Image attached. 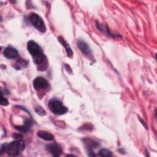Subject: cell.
Listing matches in <instances>:
<instances>
[{
  "mask_svg": "<svg viewBox=\"0 0 157 157\" xmlns=\"http://www.w3.org/2000/svg\"><path fill=\"white\" fill-rule=\"evenodd\" d=\"M27 49L38 70L45 71L48 67V61L39 45L33 40H29L27 43Z\"/></svg>",
  "mask_w": 157,
  "mask_h": 157,
  "instance_id": "6da1fadb",
  "label": "cell"
},
{
  "mask_svg": "<svg viewBox=\"0 0 157 157\" xmlns=\"http://www.w3.org/2000/svg\"><path fill=\"white\" fill-rule=\"evenodd\" d=\"M25 142L21 139H16L7 144L6 153L10 156H17L19 155L25 149Z\"/></svg>",
  "mask_w": 157,
  "mask_h": 157,
  "instance_id": "7a4b0ae2",
  "label": "cell"
},
{
  "mask_svg": "<svg viewBox=\"0 0 157 157\" xmlns=\"http://www.w3.org/2000/svg\"><path fill=\"white\" fill-rule=\"evenodd\" d=\"M48 107L53 113L58 115H64L68 111L67 107L64 106L61 101L55 98L48 101Z\"/></svg>",
  "mask_w": 157,
  "mask_h": 157,
  "instance_id": "3957f363",
  "label": "cell"
},
{
  "mask_svg": "<svg viewBox=\"0 0 157 157\" xmlns=\"http://www.w3.org/2000/svg\"><path fill=\"white\" fill-rule=\"evenodd\" d=\"M29 20L31 25L39 31L44 33L46 31V26L42 18L36 13H31L29 17Z\"/></svg>",
  "mask_w": 157,
  "mask_h": 157,
  "instance_id": "277c9868",
  "label": "cell"
},
{
  "mask_svg": "<svg viewBox=\"0 0 157 157\" xmlns=\"http://www.w3.org/2000/svg\"><path fill=\"white\" fill-rule=\"evenodd\" d=\"M83 143L84 144L85 148L88 152V155L90 156H95L96 155L94 153L93 149L98 148L99 146L98 142L94 140L93 139L89 137H85L82 139Z\"/></svg>",
  "mask_w": 157,
  "mask_h": 157,
  "instance_id": "5b68a950",
  "label": "cell"
},
{
  "mask_svg": "<svg viewBox=\"0 0 157 157\" xmlns=\"http://www.w3.org/2000/svg\"><path fill=\"white\" fill-rule=\"evenodd\" d=\"M33 87L37 91H43L49 88V83L42 77H37L33 80Z\"/></svg>",
  "mask_w": 157,
  "mask_h": 157,
  "instance_id": "8992f818",
  "label": "cell"
},
{
  "mask_svg": "<svg viewBox=\"0 0 157 157\" xmlns=\"http://www.w3.org/2000/svg\"><path fill=\"white\" fill-rule=\"evenodd\" d=\"M46 150L53 156H58L62 154L61 147L56 143L50 144L46 145Z\"/></svg>",
  "mask_w": 157,
  "mask_h": 157,
  "instance_id": "52a82bcc",
  "label": "cell"
},
{
  "mask_svg": "<svg viewBox=\"0 0 157 157\" xmlns=\"http://www.w3.org/2000/svg\"><path fill=\"white\" fill-rule=\"evenodd\" d=\"M77 47L85 56L90 58L92 56V52L86 42L82 40H78L77 42Z\"/></svg>",
  "mask_w": 157,
  "mask_h": 157,
  "instance_id": "ba28073f",
  "label": "cell"
},
{
  "mask_svg": "<svg viewBox=\"0 0 157 157\" xmlns=\"http://www.w3.org/2000/svg\"><path fill=\"white\" fill-rule=\"evenodd\" d=\"M3 54L8 59H15L18 57L19 54L17 50L12 47H7L3 52Z\"/></svg>",
  "mask_w": 157,
  "mask_h": 157,
  "instance_id": "9c48e42d",
  "label": "cell"
},
{
  "mask_svg": "<svg viewBox=\"0 0 157 157\" xmlns=\"http://www.w3.org/2000/svg\"><path fill=\"white\" fill-rule=\"evenodd\" d=\"M33 122L30 119H26L24 124L21 126H15V129L22 133H26L29 131L30 128L33 126Z\"/></svg>",
  "mask_w": 157,
  "mask_h": 157,
  "instance_id": "30bf717a",
  "label": "cell"
},
{
  "mask_svg": "<svg viewBox=\"0 0 157 157\" xmlns=\"http://www.w3.org/2000/svg\"><path fill=\"white\" fill-rule=\"evenodd\" d=\"M58 40L59 41V42L61 44V45L64 47L65 48V50L66 52V53H67V55L68 57L72 58V56H73V52L71 49V48L70 47L69 44L65 40V39L61 37V36H59L58 37Z\"/></svg>",
  "mask_w": 157,
  "mask_h": 157,
  "instance_id": "8fae6325",
  "label": "cell"
},
{
  "mask_svg": "<svg viewBox=\"0 0 157 157\" xmlns=\"http://www.w3.org/2000/svg\"><path fill=\"white\" fill-rule=\"evenodd\" d=\"M37 135L40 139L47 141H51L54 139L53 135L50 132H48L46 131H42V130L39 131L37 133Z\"/></svg>",
  "mask_w": 157,
  "mask_h": 157,
  "instance_id": "7c38bea8",
  "label": "cell"
},
{
  "mask_svg": "<svg viewBox=\"0 0 157 157\" xmlns=\"http://www.w3.org/2000/svg\"><path fill=\"white\" fill-rule=\"evenodd\" d=\"M28 66V61H26V59H25L23 58H19L18 59V60L17 61V62L15 63L14 67L16 69L20 70V69H23L26 68Z\"/></svg>",
  "mask_w": 157,
  "mask_h": 157,
  "instance_id": "4fadbf2b",
  "label": "cell"
},
{
  "mask_svg": "<svg viewBox=\"0 0 157 157\" xmlns=\"http://www.w3.org/2000/svg\"><path fill=\"white\" fill-rule=\"evenodd\" d=\"M100 156H113V153L112 151L107 148H101L99 150L98 154Z\"/></svg>",
  "mask_w": 157,
  "mask_h": 157,
  "instance_id": "5bb4252c",
  "label": "cell"
},
{
  "mask_svg": "<svg viewBox=\"0 0 157 157\" xmlns=\"http://www.w3.org/2000/svg\"><path fill=\"white\" fill-rule=\"evenodd\" d=\"M35 110V112L39 115H41V116H44L47 114V112L44 109L43 107H42L41 106H36L34 109Z\"/></svg>",
  "mask_w": 157,
  "mask_h": 157,
  "instance_id": "9a60e30c",
  "label": "cell"
},
{
  "mask_svg": "<svg viewBox=\"0 0 157 157\" xmlns=\"http://www.w3.org/2000/svg\"><path fill=\"white\" fill-rule=\"evenodd\" d=\"M1 104L2 105H4V106H6L9 104V101L8 100L4 98L3 96V94H2V93H1Z\"/></svg>",
  "mask_w": 157,
  "mask_h": 157,
  "instance_id": "2e32d148",
  "label": "cell"
},
{
  "mask_svg": "<svg viewBox=\"0 0 157 157\" xmlns=\"http://www.w3.org/2000/svg\"><path fill=\"white\" fill-rule=\"evenodd\" d=\"M7 146V143H5V144H3L1 145V150H0V156H1L4 152L6 151Z\"/></svg>",
  "mask_w": 157,
  "mask_h": 157,
  "instance_id": "e0dca14e",
  "label": "cell"
},
{
  "mask_svg": "<svg viewBox=\"0 0 157 157\" xmlns=\"http://www.w3.org/2000/svg\"><path fill=\"white\" fill-rule=\"evenodd\" d=\"M13 138L15 139H20L21 138L23 137V136L20 134H15L13 135Z\"/></svg>",
  "mask_w": 157,
  "mask_h": 157,
  "instance_id": "ac0fdd59",
  "label": "cell"
}]
</instances>
